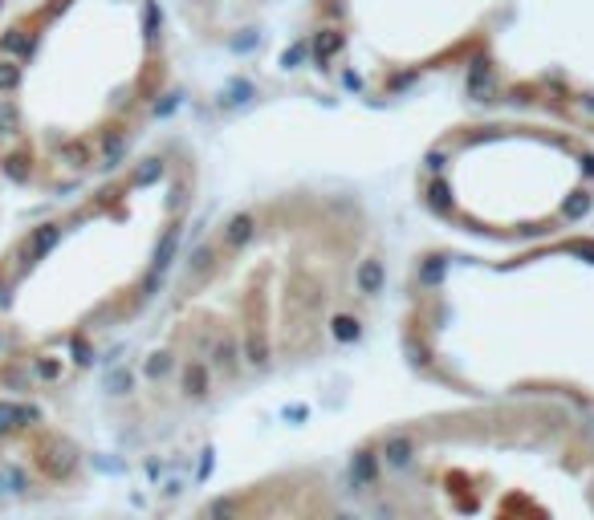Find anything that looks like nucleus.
<instances>
[{
  "mask_svg": "<svg viewBox=\"0 0 594 520\" xmlns=\"http://www.w3.org/2000/svg\"><path fill=\"white\" fill-rule=\"evenodd\" d=\"M9 5H13V0H0V17H5V9H9Z\"/></svg>",
  "mask_w": 594,
  "mask_h": 520,
  "instance_id": "obj_11",
  "label": "nucleus"
},
{
  "mask_svg": "<svg viewBox=\"0 0 594 520\" xmlns=\"http://www.w3.org/2000/svg\"><path fill=\"white\" fill-rule=\"evenodd\" d=\"M175 29L212 53L241 57L277 33L285 17L302 21L306 0H163Z\"/></svg>",
  "mask_w": 594,
  "mask_h": 520,
  "instance_id": "obj_9",
  "label": "nucleus"
},
{
  "mask_svg": "<svg viewBox=\"0 0 594 520\" xmlns=\"http://www.w3.org/2000/svg\"><path fill=\"white\" fill-rule=\"evenodd\" d=\"M387 289V228L359 191H257L196 224L155 309L110 366L106 419L139 443L212 419L350 354L375 330Z\"/></svg>",
  "mask_w": 594,
  "mask_h": 520,
  "instance_id": "obj_1",
  "label": "nucleus"
},
{
  "mask_svg": "<svg viewBox=\"0 0 594 520\" xmlns=\"http://www.w3.org/2000/svg\"><path fill=\"white\" fill-rule=\"evenodd\" d=\"M192 520H367L330 464H281L212 492Z\"/></svg>",
  "mask_w": 594,
  "mask_h": 520,
  "instance_id": "obj_8",
  "label": "nucleus"
},
{
  "mask_svg": "<svg viewBox=\"0 0 594 520\" xmlns=\"http://www.w3.org/2000/svg\"><path fill=\"white\" fill-rule=\"evenodd\" d=\"M395 342L448 399H550L594 419V232L424 244L399 281Z\"/></svg>",
  "mask_w": 594,
  "mask_h": 520,
  "instance_id": "obj_5",
  "label": "nucleus"
},
{
  "mask_svg": "<svg viewBox=\"0 0 594 520\" xmlns=\"http://www.w3.org/2000/svg\"><path fill=\"white\" fill-rule=\"evenodd\" d=\"M293 33L334 94L379 106L452 86L594 147V0H306Z\"/></svg>",
  "mask_w": 594,
  "mask_h": 520,
  "instance_id": "obj_3",
  "label": "nucleus"
},
{
  "mask_svg": "<svg viewBox=\"0 0 594 520\" xmlns=\"http://www.w3.org/2000/svg\"><path fill=\"white\" fill-rule=\"evenodd\" d=\"M163 0H13L0 17V183L62 200L143 151L175 98Z\"/></svg>",
  "mask_w": 594,
  "mask_h": 520,
  "instance_id": "obj_4",
  "label": "nucleus"
},
{
  "mask_svg": "<svg viewBox=\"0 0 594 520\" xmlns=\"http://www.w3.org/2000/svg\"><path fill=\"white\" fill-rule=\"evenodd\" d=\"M334 472L367 520H594V419L550 399H448L379 423Z\"/></svg>",
  "mask_w": 594,
  "mask_h": 520,
  "instance_id": "obj_6",
  "label": "nucleus"
},
{
  "mask_svg": "<svg viewBox=\"0 0 594 520\" xmlns=\"http://www.w3.org/2000/svg\"><path fill=\"white\" fill-rule=\"evenodd\" d=\"M415 204L456 244L550 240L594 216V147L542 118L477 110L424 147Z\"/></svg>",
  "mask_w": 594,
  "mask_h": 520,
  "instance_id": "obj_7",
  "label": "nucleus"
},
{
  "mask_svg": "<svg viewBox=\"0 0 594 520\" xmlns=\"http://www.w3.org/2000/svg\"><path fill=\"white\" fill-rule=\"evenodd\" d=\"M204 204V159L155 135L0 248V378L45 395L118 354L167 289Z\"/></svg>",
  "mask_w": 594,
  "mask_h": 520,
  "instance_id": "obj_2",
  "label": "nucleus"
},
{
  "mask_svg": "<svg viewBox=\"0 0 594 520\" xmlns=\"http://www.w3.org/2000/svg\"><path fill=\"white\" fill-rule=\"evenodd\" d=\"M29 520H74V516H29Z\"/></svg>",
  "mask_w": 594,
  "mask_h": 520,
  "instance_id": "obj_10",
  "label": "nucleus"
}]
</instances>
